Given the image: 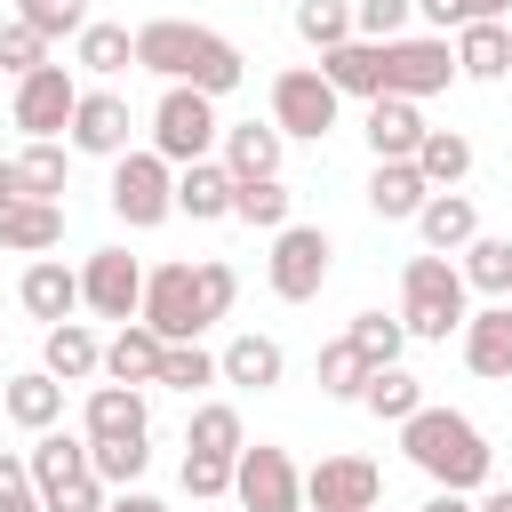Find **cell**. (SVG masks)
Instances as JSON below:
<instances>
[{"instance_id":"7","label":"cell","mask_w":512,"mask_h":512,"mask_svg":"<svg viewBox=\"0 0 512 512\" xmlns=\"http://www.w3.org/2000/svg\"><path fill=\"white\" fill-rule=\"evenodd\" d=\"M232 496H240V512H304V472L288 464V448L256 440L232 456Z\"/></svg>"},{"instance_id":"53","label":"cell","mask_w":512,"mask_h":512,"mask_svg":"<svg viewBox=\"0 0 512 512\" xmlns=\"http://www.w3.org/2000/svg\"><path fill=\"white\" fill-rule=\"evenodd\" d=\"M472 512H512V488H496V496H480Z\"/></svg>"},{"instance_id":"10","label":"cell","mask_w":512,"mask_h":512,"mask_svg":"<svg viewBox=\"0 0 512 512\" xmlns=\"http://www.w3.org/2000/svg\"><path fill=\"white\" fill-rule=\"evenodd\" d=\"M456 80V48L448 40H384V96H408V104H424V96H440Z\"/></svg>"},{"instance_id":"25","label":"cell","mask_w":512,"mask_h":512,"mask_svg":"<svg viewBox=\"0 0 512 512\" xmlns=\"http://www.w3.org/2000/svg\"><path fill=\"white\" fill-rule=\"evenodd\" d=\"M160 352H168V344H160L144 320H120V336L104 344V376H112V384H152V376H160Z\"/></svg>"},{"instance_id":"9","label":"cell","mask_w":512,"mask_h":512,"mask_svg":"<svg viewBox=\"0 0 512 512\" xmlns=\"http://www.w3.org/2000/svg\"><path fill=\"white\" fill-rule=\"evenodd\" d=\"M328 256H336V248H328L320 224H280V232H272V264H264V272H272V296H280V304H312L320 280H328Z\"/></svg>"},{"instance_id":"21","label":"cell","mask_w":512,"mask_h":512,"mask_svg":"<svg viewBox=\"0 0 512 512\" xmlns=\"http://www.w3.org/2000/svg\"><path fill=\"white\" fill-rule=\"evenodd\" d=\"M216 144H224V176H232V184H248V176H280V144H288V136H280V128L240 120V128H224Z\"/></svg>"},{"instance_id":"49","label":"cell","mask_w":512,"mask_h":512,"mask_svg":"<svg viewBox=\"0 0 512 512\" xmlns=\"http://www.w3.org/2000/svg\"><path fill=\"white\" fill-rule=\"evenodd\" d=\"M416 16L440 24V32H456V24H472V0H416Z\"/></svg>"},{"instance_id":"38","label":"cell","mask_w":512,"mask_h":512,"mask_svg":"<svg viewBox=\"0 0 512 512\" xmlns=\"http://www.w3.org/2000/svg\"><path fill=\"white\" fill-rule=\"evenodd\" d=\"M184 448L240 456V448H248V440H240V408H232V400H208V408H192V432H184Z\"/></svg>"},{"instance_id":"47","label":"cell","mask_w":512,"mask_h":512,"mask_svg":"<svg viewBox=\"0 0 512 512\" xmlns=\"http://www.w3.org/2000/svg\"><path fill=\"white\" fill-rule=\"evenodd\" d=\"M0 512H40V488H32V464L0 448Z\"/></svg>"},{"instance_id":"1","label":"cell","mask_w":512,"mask_h":512,"mask_svg":"<svg viewBox=\"0 0 512 512\" xmlns=\"http://www.w3.org/2000/svg\"><path fill=\"white\" fill-rule=\"evenodd\" d=\"M232 296H240V272H232V264H160V272H144L136 320H144L160 344H192L200 328H216V320L232 312Z\"/></svg>"},{"instance_id":"15","label":"cell","mask_w":512,"mask_h":512,"mask_svg":"<svg viewBox=\"0 0 512 512\" xmlns=\"http://www.w3.org/2000/svg\"><path fill=\"white\" fill-rule=\"evenodd\" d=\"M320 72H328V88L336 96H384V40H336V48H320Z\"/></svg>"},{"instance_id":"11","label":"cell","mask_w":512,"mask_h":512,"mask_svg":"<svg viewBox=\"0 0 512 512\" xmlns=\"http://www.w3.org/2000/svg\"><path fill=\"white\" fill-rule=\"evenodd\" d=\"M64 136H72V152H88V160H120L128 136H136V112H128V96H112V88H80Z\"/></svg>"},{"instance_id":"4","label":"cell","mask_w":512,"mask_h":512,"mask_svg":"<svg viewBox=\"0 0 512 512\" xmlns=\"http://www.w3.org/2000/svg\"><path fill=\"white\" fill-rule=\"evenodd\" d=\"M464 272L432 248V256H408V272H400V328L408 336H432V344H448V328H464Z\"/></svg>"},{"instance_id":"41","label":"cell","mask_w":512,"mask_h":512,"mask_svg":"<svg viewBox=\"0 0 512 512\" xmlns=\"http://www.w3.org/2000/svg\"><path fill=\"white\" fill-rule=\"evenodd\" d=\"M344 336H352V352H360L368 368H384V360H400V344H408V328H400V320H384V312H360V320H352Z\"/></svg>"},{"instance_id":"29","label":"cell","mask_w":512,"mask_h":512,"mask_svg":"<svg viewBox=\"0 0 512 512\" xmlns=\"http://www.w3.org/2000/svg\"><path fill=\"white\" fill-rule=\"evenodd\" d=\"M0 408L24 424V432H48L56 416H64V384L48 376V368H32V376H8V392H0Z\"/></svg>"},{"instance_id":"14","label":"cell","mask_w":512,"mask_h":512,"mask_svg":"<svg viewBox=\"0 0 512 512\" xmlns=\"http://www.w3.org/2000/svg\"><path fill=\"white\" fill-rule=\"evenodd\" d=\"M72 104H80V88H72L64 64H32V72L16 80V96H8V112H16L24 136H56V128L72 120Z\"/></svg>"},{"instance_id":"24","label":"cell","mask_w":512,"mask_h":512,"mask_svg":"<svg viewBox=\"0 0 512 512\" xmlns=\"http://www.w3.org/2000/svg\"><path fill=\"white\" fill-rule=\"evenodd\" d=\"M432 200V184L416 176V160H376V176H368V208L384 216V224H400V216H416Z\"/></svg>"},{"instance_id":"19","label":"cell","mask_w":512,"mask_h":512,"mask_svg":"<svg viewBox=\"0 0 512 512\" xmlns=\"http://www.w3.org/2000/svg\"><path fill=\"white\" fill-rule=\"evenodd\" d=\"M456 72H464V80H504V72H512V32H504L496 16L456 24Z\"/></svg>"},{"instance_id":"54","label":"cell","mask_w":512,"mask_h":512,"mask_svg":"<svg viewBox=\"0 0 512 512\" xmlns=\"http://www.w3.org/2000/svg\"><path fill=\"white\" fill-rule=\"evenodd\" d=\"M504 8H512V0H472V16H496V24H504Z\"/></svg>"},{"instance_id":"27","label":"cell","mask_w":512,"mask_h":512,"mask_svg":"<svg viewBox=\"0 0 512 512\" xmlns=\"http://www.w3.org/2000/svg\"><path fill=\"white\" fill-rule=\"evenodd\" d=\"M408 160H416V176H424L432 192H448V184L472 176V136H456V128H424V144H416Z\"/></svg>"},{"instance_id":"28","label":"cell","mask_w":512,"mask_h":512,"mask_svg":"<svg viewBox=\"0 0 512 512\" xmlns=\"http://www.w3.org/2000/svg\"><path fill=\"white\" fill-rule=\"evenodd\" d=\"M416 232H424V248L448 256V248H464V240L480 232V208H472L464 192H432V200L416 208Z\"/></svg>"},{"instance_id":"2","label":"cell","mask_w":512,"mask_h":512,"mask_svg":"<svg viewBox=\"0 0 512 512\" xmlns=\"http://www.w3.org/2000/svg\"><path fill=\"white\" fill-rule=\"evenodd\" d=\"M136 64L160 72V80H184V88H200V96H232V88L248 80L240 48H232L224 32H208V24H184V16H152V24L136 32Z\"/></svg>"},{"instance_id":"43","label":"cell","mask_w":512,"mask_h":512,"mask_svg":"<svg viewBox=\"0 0 512 512\" xmlns=\"http://www.w3.org/2000/svg\"><path fill=\"white\" fill-rule=\"evenodd\" d=\"M416 16V0H352V32L360 40H400Z\"/></svg>"},{"instance_id":"6","label":"cell","mask_w":512,"mask_h":512,"mask_svg":"<svg viewBox=\"0 0 512 512\" xmlns=\"http://www.w3.org/2000/svg\"><path fill=\"white\" fill-rule=\"evenodd\" d=\"M112 216H120L128 232L168 224V216H176V168H168L160 152H120V160H112Z\"/></svg>"},{"instance_id":"20","label":"cell","mask_w":512,"mask_h":512,"mask_svg":"<svg viewBox=\"0 0 512 512\" xmlns=\"http://www.w3.org/2000/svg\"><path fill=\"white\" fill-rule=\"evenodd\" d=\"M424 144V112L408 96H368V152L376 160H408Z\"/></svg>"},{"instance_id":"51","label":"cell","mask_w":512,"mask_h":512,"mask_svg":"<svg viewBox=\"0 0 512 512\" xmlns=\"http://www.w3.org/2000/svg\"><path fill=\"white\" fill-rule=\"evenodd\" d=\"M8 200H32V192H24V176H16V160H0V208H8Z\"/></svg>"},{"instance_id":"42","label":"cell","mask_w":512,"mask_h":512,"mask_svg":"<svg viewBox=\"0 0 512 512\" xmlns=\"http://www.w3.org/2000/svg\"><path fill=\"white\" fill-rule=\"evenodd\" d=\"M296 32H304L312 48L352 40V0H296Z\"/></svg>"},{"instance_id":"32","label":"cell","mask_w":512,"mask_h":512,"mask_svg":"<svg viewBox=\"0 0 512 512\" xmlns=\"http://www.w3.org/2000/svg\"><path fill=\"white\" fill-rule=\"evenodd\" d=\"M96 368H104V344H96L80 320H56V328H48V376H56V384H80V376H96Z\"/></svg>"},{"instance_id":"23","label":"cell","mask_w":512,"mask_h":512,"mask_svg":"<svg viewBox=\"0 0 512 512\" xmlns=\"http://www.w3.org/2000/svg\"><path fill=\"white\" fill-rule=\"evenodd\" d=\"M280 368H288V352H280L272 336H232V344L216 352V376H224V384H248V392H272Z\"/></svg>"},{"instance_id":"5","label":"cell","mask_w":512,"mask_h":512,"mask_svg":"<svg viewBox=\"0 0 512 512\" xmlns=\"http://www.w3.org/2000/svg\"><path fill=\"white\" fill-rule=\"evenodd\" d=\"M216 136H224L216 96H200V88L168 80V96L152 104V152H160L168 168H184V160H208V152H216Z\"/></svg>"},{"instance_id":"48","label":"cell","mask_w":512,"mask_h":512,"mask_svg":"<svg viewBox=\"0 0 512 512\" xmlns=\"http://www.w3.org/2000/svg\"><path fill=\"white\" fill-rule=\"evenodd\" d=\"M48 512H104V480H96V472H80L64 496H48Z\"/></svg>"},{"instance_id":"39","label":"cell","mask_w":512,"mask_h":512,"mask_svg":"<svg viewBox=\"0 0 512 512\" xmlns=\"http://www.w3.org/2000/svg\"><path fill=\"white\" fill-rule=\"evenodd\" d=\"M152 384H168V392H200V384H216V352H200V336H192V344H168Z\"/></svg>"},{"instance_id":"46","label":"cell","mask_w":512,"mask_h":512,"mask_svg":"<svg viewBox=\"0 0 512 512\" xmlns=\"http://www.w3.org/2000/svg\"><path fill=\"white\" fill-rule=\"evenodd\" d=\"M184 496H232V456L184 448Z\"/></svg>"},{"instance_id":"8","label":"cell","mask_w":512,"mask_h":512,"mask_svg":"<svg viewBox=\"0 0 512 512\" xmlns=\"http://www.w3.org/2000/svg\"><path fill=\"white\" fill-rule=\"evenodd\" d=\"M336 104H344V96L328 88L320 64H288V72L272 80V128H280V136H312V144H320V136L336 128Z\"/></svg>"},{"instance_id":"50","label":"cell","mask_w":512,"mask_h":512,"mask_svg":"<svg viewBox=\"0 0 512 512\" xmlns=\"http://www.w3.org/2000/svg\"><path fill=\"white\" fill-rule=\"evenodd\" d=\"M104 512H168V504L144 496V488H120V496H104Z\"/></svg>"},{"instance_id":"31","label":"cell","mask_w":512,"mask_h":512,"mask_svg":"<svg viewBox=\"0 0 512 512\" xmlns=\"http://www.w3.org/2000/svg\"><path fill=\"white\" fill-rule=\"evenodd\" d=\"M360 408H368V416H384V424H400V416H416V408H424V384H416L400 360H384V368H368Z\"/></svg>"},{"instance_id":"37","label":"cell","mask_w":512,"mask_h":512,"mask_svg":"<svg viewBox=\"0 0 512 512\" xmlns=\"http://www.w3.org/2000/svg\"><path fill=\"white\" fill-rule=\"evenodd\" d=\"M232 216L256 224V232H280V224H288V192H280V176H248V184H232Z\"/></svg>"},{"instance_id":"44","label":"cell","mask_w":512,"mask_h":512,"mask_svg":"<svg viewBox=\"0 0 512 512\" xmlns=\"http://www.w3.org/2000/svg\"><path fill=\"white\" fill-rule=\"evenodd\" d=\"M16 16H24L40 40H64V32L88 24V0H16Z\"/></svg>"},{"instance_id":"3","label":"cell","mask_w":512,"mask_h":512,"mask_svg":"<svg viewBox=\"0 0 512 512\" xmlns=\"http://www.w3.org/2000/svg\"><path fill=\"white\" fill-rule=\"evenodd\" d=\"M400 448H408V464H416L424 480H440V488H480V480L496 472V448H488L480 424L456 416V408H416V416H400Z\"/></svg>"},{"instance_id":"16","label":"cell","mask_w":512,"mask_h":512,"mask_svg":"<svg viewBox=\"0 0 512 512\" xmlns=\"http://www.w3.org/2000/svg\"><path fill=\"white\" fill-rule=\"evenodd\" d=\"M16 296H24V312H32V320H48V328H56V320H72V312H80V272H72V264H56V256H40V264H24V288H16Z\"/></svg>"},{"instance_id":"34","label":"cell","mask_w":512,"mask_h":512,"mask_svg":"<svg viewBox=\"0 0 512 512\" xmlns=\"http://www.w3.org/2000/svg\"><path fill=\"white\" fill-rule=\"evenodd\" d=\"M456 272H464V288H480V296H512V240H488V232H472Z\"/></svg>"},{"instance_id":"17","label":"cell","mask_w":512,"mask_h":512,"mask_svg":"<svg viewBox=\"0 0 512 512\" xmlns=\"http://www.w3.org/2000/svg\"><path fill=\"white\" fill-rule=\"evenodd\" d=\"M64 240V208L56 200H8L0 208V248L8 256H48Z\"/></svg>"},{"instance_id":"36","label":"cell","mask_w":512,"mask_h":512,"mask_svg":"<svg viewBox=\"0 0 512 512\" xmlns=\"http://www.w3.org/2000/svg\"><path fill=\"white\" fill-rule=\"evenodd\" d=\"M144 464H152L144 432H136V440H88V472H96L104 488H136V480H144Z\"/></svg>"},{"instance_id":"40","label":"cell","mask_w":512,"mask_h":512,"mask_svg":"<svg viewBox=\"0 0 512 512\" xmlns=\"http://www.w3.org/2000/svg\"><path fill=\"white\" fill-rule=\"evenodd\" d=\"M360 384H368V360L352 352V336L320 344V392H328V400H360Z\"/></svg>"},{"instance_id":"35","label":"cell","mask_w":512,"mask_h":512,"mask_svg":"<svg viewBox=\"0 0 512 512\" xmlns=\"http://www.w3.org/2000/svg\"><path fill=\"white\" fill-rule=\"evenodd\" d=\"M16 176H24V192H32V200H56V192H64V176H72V160H64V144H56V136H32V144L16 152Z\"/></svg>"},{"instance_id":"26","label":"cell","mask_w":512,"mask_h":512,"mask_svg":"<svg viewBox=\"0 0 512 512\" xmlns=\"http://www.w3.org/2000/svg\"><path fill=\"white\" fill-rule=\"evenodd\" d=\"M32 464V488H40V512H48V496H64L80 472H88V440H64V432H40V448L24 456Z\"/></svg>"},{"instance_id":"18","label":"cell","mask_w":512,"mask_h":512,"mask_svg":"<svg viewBox=\"0 0 512 512\" xmlns=\"http://www.w3.org/2000/svg\"><path fill=\"white\" fill-rule=\"evenodd\" d=\"M464 368L472 376H512V304L464 312Z\"/></svg>"},{"instance_id":"45","label":"cell","mask_w":512,"mask_h":512,"mask_svg":"<svg viewBox=\"0 0 512 512\" xmlns=\"http://www.w3.org/2000/svg\"><path fill=\"white\" fill-rule=\"evenodd\" d=\"M32 64H48V40H40L24 16H8V24H0V72H16V80H24Z\"/></svg>"},{"instance_id":"52","label":"cell","mask_w":512,"mask_h":512,"mask_svg":"<svg viewBox=\"0 0 512 512\" xmlns=\"http://www.w3.org/2000/svg\"><path fill=\"white\" fill-rule=\"evenodd\" d=\"M424 512H472V504H464V488H440V496H432Z\"/></svg>"},{"instance_id":"12","label":"cell","mask_w":512,"mask_h":512,"mask_svg":"<svg viewBox=\"0 0 512 512\" xmlns=\"http://www.w3.org/2000/svg\"><path fill=\"white\" fill-rule=\"evenodd\" d=\"M80 304H88L96 320H136V304H144V264H136L128 248H96V256L80 264Z\"/></svg>"},{"instance_id":"22","label":"cell","mask_w":512,"mask_h":512,"mask_svg":"<svg viewBox=\"0 0 512 512\" xmlns=\"http://www.w3.org/2000/svg\"><path fill=\"white\" fill-rule=\"evenodd\" d=\"M176 208H184L192 224L232 216V176H224V160H184V168H176Z\"/></svg>"},{"instance_id":"30","label":"cell","mask_w":512,"mask_h":512,"mask_svg":"<svg viewBox=\"0 0 512 512\" xmlns=\"http://www.w3.org/2000/svg\"><path fill=\"white\" fill-rule=\"evenodd\" d=\"M144 432V392L136 384H96L88 392V440H136Z\"/></svg>"},{"instance_id":"33","label":"cell","mask_w":512,"mask_h":512,"mask_svg":"<svg viewBox=\"0 0 512 512\" xmlns=\"http://www.w3.org/2000/svg\"><path fill=\"white\" fill-rule=\"evenodd\" d=\"M72 40H80V72H96V80H112V72L136 64V32L128 24H80Z\"/></svg>"},{"instance_id":"13","label":"cell","mask_w":512,"mask_h":512,"mask_svg":"<svg viewBox=\"0 0 512 512\" xmlns=\"http://www.w3.org/2000/svg\"><path fill=\"white\" fill-rule=\"evenodd\" d=\"M376 496H384V472L368 456H320L304 472V504L312 512H376Z\"/></svg>"}]
</instances>
